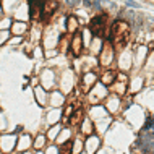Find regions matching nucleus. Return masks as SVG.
I'll use <instances>...</instances> for the list:
<instances>
[{
  "instance_id": "1",
  "label": "nucleus",
  "mask_w": 154,
  "mask_h": 154,
  "mask_svg": "<svg viewBox=\"0 0 154 154\" xmlns=\"http://www.w3.org/2000/svg\"><path fill=\"white\" fill-rule=\"evenodd\" d=\"M110 36H112V41H114V44L117 47H123L128 42V39H130V26H128V23H125L123 20L114 21Z\"/></svg>"
},
{
  "instance_id": "2",
  "label": "nucleus",
  "mask_w": 154,
  "mask_h": 154,
  "mask_svg": "<svg viewBox=\"0 0 154 154\" xmlns=\"http://www.w3.org/2000/svg\"><path fill=\"white\" fill-rule=\"evenodd\" d=\"M106 21H107V16L106 15H97L91 20L89 23V29L94 36L101 37L104 32H106Z\"/></svg>"
},
{
  "instance_id": "3",
  "label": "nucleus",
  "mask_w": 154,
  "mask_h": 154,
  "mask_svg": "<svg viewBox=\"0 0 154 154\" xmlns=\"http://www.w3.org/2000/svg\"><path fill=\"white\" fill-rule=\"evenodd\" d=\"M114 60V49L110 44H104L102 51H101V65L109 66Z\"/></svg>"
},
{
  "instance_id": "4",
  "label": "nucleus",
  "mask_w": 154,
  "mask_h": 154,
  "mask_svg": "<svg viewBox=\"0 0 154 154\" xmlns=\"http://www.w3.org/2000/svg\"><path fill=\"white\" fill-rule=\"evenodd\" d=\"M29 13L32 18H39L42 15V10H44V0H29Z\"/></svg>"
},
{
  "instance_id": "5",
  "label": "nucleus",
  "mask_w": 154,
  "mask_h": 154,
  "mask_svg": "<svg viewBox=\"0 0 154 154\" xmlns=\"http://www.w3.org/2000/svg\"><path fill=\"white\" fill-rule=\"evenodd\" d=\"M141 149L144 152L154 154V135H144L141 138Z\"/></svg>"
},
{
  "instance_id": "6",
  "label": "nucleus",
  "mask_w": 154,
  "mask_h": 154,
  "mask_svg": "<svg viewBox=\"0 0 154 154\" xmlns=\"http://www.w3.org/2000/svg\"><path fill=\"white\" fill-rule=\"evenodd\" d=\"M81 51H83V36L75 34L72 39V52H73V55H80Z\"/></svg>"
},
{
  "instance_id": "7",
  "label": "nucleus",
  "mask_w": 154,
  "mask_h": 154,
  "mask_svg": "<svg viewBox=\"0 0 154 154\" xmlns=\"http://www.w3.org/2000/svg\"><path fill=\"white\" fill-rule=\"evenodd\" d=\"M94 83H96V75L94 73H86L85 76L81 78V85L80 86H81V89L86 93V91H89V88L94 85Z\"/></svg>"
},
{
  "instance_id": "8",
  "label": "nucleus",
  "mask_w": 154,
  "mask_h": 154,
  "mask_svg": "<svg viewBox=\"0 0 154 154\" xmlns=\"http://www.w3.org/2000/svg\"><path fill=\"white\" fill-rule=\"evenodd\" d=\"M55 8H57V2H47V3H44V10H42V13H44V16L42 18L44 20H47L49 16H51L54 11H55Z\"/></svg>"
},
{
  "instance_id": "9",
  "label": "nucleus",
  "mask_w": 154,
  "mask_h": 154,
  "mask_svg": "<svg viewBox=\"0 0 154 154\" xmlns=\"http://www.w3.org/2000/svg\"><path fill=\"white\" fill-rule=\"evenodd\" d=\"M97 148H99V140L96 138V136H89L88 141H86V149H88V152L93 154Z\"/></svg>"
},
{
  "instance_id": "10",
  "label": "nucleus",
  "mask_w": 154,
  "mask_h": 154,
  "mask_svg": "<svg viewBox=\"0 0 154 154\" xmlns=\"http://www.w3.org/2000/svg\"><path fill=\"white\" fill-rule=\"evenodd\" d=\"M115 76H117V73L112 72V70H110V72H106V73L102 75V78H101V80H102V85H112V83H114V80H115Z\"/></svg>"
},
{
  "instance_id": "11",
  "label": "nucleus",
  "mask_w": 154,
  "mask_h": 154,
  "mask_svg": "<svg viewBox=\"0 0 154 154\" xmlns=\"http://www.w3.org/2000/svg\"><path fill=\"white\" fill-rule=\"evenodd\" d=\"M81 131L86 133V135H91V133H93V123H91L89 119H85V122L81 125Z\"/></svg>"
},
{
  "instance_id": "12",
  "label": "nucleus",
  "mask_w": 154,
  "mask_h": 154,
  "mask_svg": "<svg viewBox=\"0 0 154 154\" xmlns=\"http://www.w3.org/2000/svg\"><path fill=\"white\" fill-rule=\"evenodd\" d=\"M36 97H37V101H39V104H45V93H44V89L42 88H36Z\"/></svg>"
},
{
  "instance_id": "13",
  "label": "nucleus",
  "mask_w": 154,
  "mask_h": 154,
  "mask_svg": "<svg viewBox=\"0 0 154 154\" xmlns=\"http://www.w3.org/2000/svg\"><path fill=\"white\" fill-rule=\"evenodd\" d=\"M24 31H26V24H23V23H15L13 24V32L15 34H23Z\"/></svg>"
},
{
  "instance_id": "14",
  "label": "nucleus",
  "mask_w": 154,
  "mask_h": 154,
  "mask_svg": "<svg viewBox=\"0 0 154 154\" xmlns=\"http://www.w3.org/2000/svg\"><path fill=\"white\" fill-rule=\"evenodd\" d=\"M2 140H5L7 141V143H15V138H13V136H3V138ZM3 149H5V151H10V149L11 148H13V146H11V144H3V146H2Z\"/></svg>"
},
{
  "instance_id": "15",
  "label": "nucleus",
  "mask_w": 154,
  "mask_h": 154,
  "mask_svg": "<svg viewBox=\"0 0 154 154\" xmlns=\"http://www.w3.org/2000/svg\"><path fill=\"white\" fill-rule=\"evenodd\" d=\"M76 26H78L76 18H75V16H70V18H68V31H75V29H76Z\"/></svg>"
},
{
  "instance_id": "16",
  "label": "nucleus",
  "mask_w": 154,
  "mask_h": 154,
  "mask_svg": "<svg viewBox=\"0 0 154 154\" xmlns=\"http://www.w3.org/2000/svg\"><path fill=\"white\" fill-rule=\"evenodd\" d=\"M44 141H45V138H44V135H39L36 138V141H34V146L39 149V148H42L44 146Z\"/></svg>"
},
{
  "instance_id": "17",
  "label": "nucleus",
  "mask_w": 154,
  "mask_h": 154,
  "mask_svg": "<svg viewBox=\"0 0 154 154\" xmlns=\"http://www.w3.org/2000/svg\"><path fill=\"white\" fill-rule=\"evenodd\" d=\"M29 141H31V140H29V136H28V135H26V136H23L20 148H21V149H23V148H28V146H29Z\"/></svg>"
},
{
  "instance_id": "18",
  "label": "nucleus",
  "mask_w": 154,
  "mask_h": 154,
  "mask_svg": "<svg viewBox=\"0 0 154 154\" xmlns=\"http://www.w3.org/2000/svg\"><path fill=\"white\" fill-rule=\"evenodd\" d=\"M59 131H60V127L57 125V127H54L52 130L49 131V136H51V138H55V136H57V133H59Z\"/></svg>"
},
{
  "instance_id": "19",
  "label": "nucleus",
  "mask_w": 154,
  "mask_h": 154,
  "mask_svg": "<svg viewBox=\"0 0 154 154\" xmlns=\"http://www.w3.org/2000/svg\"><path fill=\"white\" fill-rule=\"evenodd\" d=\"M72 146L73 143H66V146H63V154H72Z\"/></svg>"
},
{
  "instance_id": "20",
  "label": "nucleus",
  "mask_w": 154,
  "mask_h": 154,
  "mask_svg": "<svg viewBox=\"0 0 154 154\" xmlns=\"http://www.w3.org/2000/svg\"><path fill=\"white\" fill-rule=\"evenodd\" d=\"M7 39H8V32L7 31H2V32H0V44H3Z\"/></svg>"
},
{
  "instance_id": "21",
  "label": "nucleus",
  "mask_w": 154,
  "mask_h": 154,
  "mask_svg": "<svg viewBox=\"0 0 154 154\" xmlns=\"http://www.w3.org/2000/svg\"><path fill=\"white\" fill-rule=\"evenodd\" d=\"M66 5L68 7H76V5H80V0H66Z\"/></svg>"
},
{
  "instance_id": "22",
  "label": "nucleus",
  "mask_w": 154,
  "mask_h": 154,
  "mask_svg": "<svg viewBox=\"0 0 154 154\" xmlns=\"http://www.w3.org/2000/svg\"><path fill=\"white\" fill-rule=\"evenodd\" d=\"M47 154H59V149H57L55 146H54V148H49V149H47Z\"/></svg>"
},
{
  "instance_id": "23",
  "label": "nucleus",
  "mask_w": 154,
  "mask_h": 154,
  "mask_svg": "<svg viewBox=\"0 0 154 154\" xmlns=\"http://www.w3.org/2000/svg\"><path fill=\"white\" fill-rule=\"evenodd\" d=\"M125 3H127V5L128 7H135V8H138L140 5H138V3H135V2H131V0H125Z\"/></svg>"
},
{
  "instance_id": "24",
  "label": "nucleus",
  "mask_w": 154,
  "mask_h": 154,
  "mask_svg": "<svg viewBox=\"0 0 154 154\" xmlns=\"http://www.w3.org/2000/svg\"><path fill=\"white\" fill-rule=\"evenodd\" d=\"M85 3L86 5H91V0H85Z\"/></svg>"
},
{
  "instance_id": "25",
  "label": "nucleus",
  "mask_w": 154,
  "mask_h": 154,
  "mask_svg": "<svg viewBox=\"0 0 154 154\" xmlns=\"http://www.w3.org/2000/svg\"><path fill=\"white\" fill-rule=\"evenodd\" d=\"M0 15H2V7H0Z\"/></svg>"
},
{
  "instance_id": "26",
  "label": "nucleus",
  "mask_w": 154,
  "mask_h": 154,
  "mask_svg": "<svg viewBox=\"0 0 154 154\" xmlns=\"http://www.w3.org/2000/svg\"><path fill=\"white\" fill-rule=\"evenodd\" d=\"M39 154H41V152H39Z\"/></svg>"
},
{
  "instance_id": "27",
  "label": "nucleus",
  "mask_w": 154,
  "mask_h": 154,
  "mask_svg": "<svg viewBox=\"0 0 154 154\" xmlns=\"http://www.w3.org/2000/svg\"><path fill=\"white\" fill-rule=\"evenodd\" d=\"M26 154H28V152H26Z\"/></svg>"
}]
</instances>
